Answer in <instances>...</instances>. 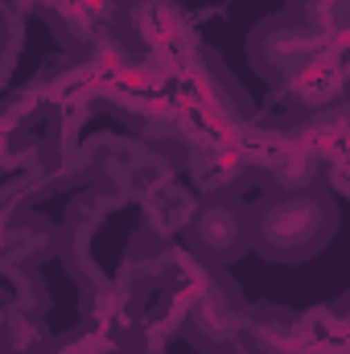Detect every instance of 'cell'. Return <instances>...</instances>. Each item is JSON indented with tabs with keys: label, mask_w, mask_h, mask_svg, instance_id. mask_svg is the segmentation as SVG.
I'll return each mask as SVG.
<instances>
[{
	"label": "cell",
	"mask_w": 350,
	"mask_h": 354,
	"mask_svg": "<svg viewBox=\"0 0 350 354\" xmlns=\"http://www.w3.org/2000/svg\"><path fill=\"white\" fill-rule=\"evenodd\" d=\"M338 235V198L322 185L264 189L248 206V252L272 264H305Z\"/></svg>",
	"instance_id": "cell-1"
},
{
	"label": "cell",
	"mask_w": 350,
	"mask_h": 354,
	"mask_svg": "<svg viewBox=\"0 0 350 354\" xmlns=\"http://www.w3.org/2000/svg\"><path fill=\"white\" fill-rule=\"evenodd\" d=\"M165 95H169L174 120L190 136V149L206 145V140L239 136L256 111L248 91L231 79L223 58H214V50H206V46H194V54L177 71H169Z\"/></svg>",
	"instance_id": "cell-2"
},
{
	"label": "cell",
	"mask_w": 350,
	"mask_h": 354,
	"mask_svg": "<svg viewBox=\"0 0 350 354\" xmlns=\"http://www.w3.org/2000/svg\"><path fill=\"white\" fill-rule=\"evenodd\" d=\"M338 41H347V37H338ZM326 46L330 41L317 29H309L301 17H293L288 8L272 12L268 21H260L248 33V58H252L256 75H260L264 83H272L276 91L284 87V83H293Z\"/></svg>",
	"instance_id": "cell-3"
},
{
	"label": "cell",
	"mask_w": 350,
	"mask_h": 354,
	"mask_svg": "<svg viewBox=\"0 0 350 354\" xmlns=\"http://www.w3.org/2000/svg\"><path fill=\"white\" fill-rule=\"evenodd\" d=\"M120 37L140 58H149L153 66H161L165 75L177 71L194 54V46H202L177 0H128L124 33Z\"/></svg>",
	"instance_id": "cell-4"
},
{
	"label": "cell",
	"mask_w": 350,
	"mask_h": 354,
	"mask_svg": "<svg viewBox=\"0 0 350 354\" xmlns=\"http://www.w3.org/2000/svg\"><path fill=\"white\" fill-rule=\"evenodd\" d=\"M243 313H248L243 288L223 268H210V276H206L202 292L194 297V305L185 309L177 334H185V342L198 354H235Z\"/></svg>",
	"instance_id": "cell-5"
},
{
	"label": "cell",
	"mask_w": 350,
	"mask_h": 354,
	"mask_svg": "<svg viewBox=\"0 0 350 354\" xmlns=\"http://www.w3.org/2000/svg\"><path fill=\"white\" fill-rule=\"evenodd\" d=\"M181 235V248H190L202 264H235L239 256H248V202L239 194H198Z\"/></svg>",
	"instance_id": "cell-6"
},
{
	"label": "cell",
	"mask_w": 350,
	"mask_h": 354,
	"mask_svg": "<svg viewBox=\"0 0 350 354\" xmlns=\"http://www.w3.org/2000/svg\"><path fill=\"white\" fill-rule=\"evenodd\" d=\"M128 0H54L42 8L66 54H91L124 33Z\"/></svg>",
	"instance_id": "cell-7"
},
{
	"label": "cell",
	"mask_w": 350,
	"mask_h": 354,
	"mask_svg": "<svg viewBox=\"0 0 350 354\" xmlns=\"http://www.w3.org/2000/svg\"><path fill=\"white\" fill-rule=\"evenodd\" d=\"M235 354H313L305 317L284 305H248L239 322Z\"/></svg>",
	"instance_id": "cell-8"
},
{
	"label": "cell",
	"mask_w": 350,
	"mask_h": 354,
	"mask_svg": "<svg viewBox=\"0 0 350 354\" xmlns=\"http://www.w3.org/2000/svg\"><path fill=\"white\" fill-rule=\"evenodd\" d=\"M58 227L33 210H12L0 223V272H29L54 256Z\"/></svg>",
	"instance_id": "cell-9"
},
{
	"label": "cell",
	"mask_w": 350,
	"mask_h": 354,
	"mask_svg": "<svg viewBox=\"0 0 350 354\" xmlns=\"http://www.w3.org/2000/svg\"><path fill=\"white\" fill-rule=\"evenodd\" d=\"M194 202H198V194L181 181V177H169V181H161L157 189H149L136 206H140V214H145V231L149 235H157V239H177L181 231H185V223H190V214H194Z\"/></svg>",
	"instance_id": "cell-10"
},
{
	"label": "cell",
	"mask_w": 350,
	"mask_h": 354,
	"mask_svg": "<svg viewBox=\"0 0 350 354\" xmlns=\"http://www.w3.org/2000/svg\"><path fill=\"white\" fill-rule=\"evenodd\" d=\"M293 17H301L309 29H317L326 41L350 37V0H288Z\"/></svg>",
	"instance_id": "cell-11"
},
{
	"label": "cell",
	"mask_w": 350,
	"mask_h": 354,
	"mask_svg": "<svg viewBox=\"0 0 350 354\" xmlns=\"http://www.w3.org/2000/svg\"><path fill=\"white\" fill-rule=\"evenodd\" d=\"M21 41H25V12L12 8L8 0H0V87L12 79L17 58H21Z\"/></svg>",
	"instance_id": "cell-12"
},
{
	"label": "cell",
	"mask_w": 350,
	"mask_h": 354,
	"mask_svg": "<svg viewBox=\"0 0 350 354\" xmlns=\"http://www.w3.org/2000/svg\"><path fill=\"white\" fill-rule=\"evenodd\" d=\"M0 181H4V174H0Z\"/></svg>",
	"instance_id": "cell-13"
}]
</instances>
